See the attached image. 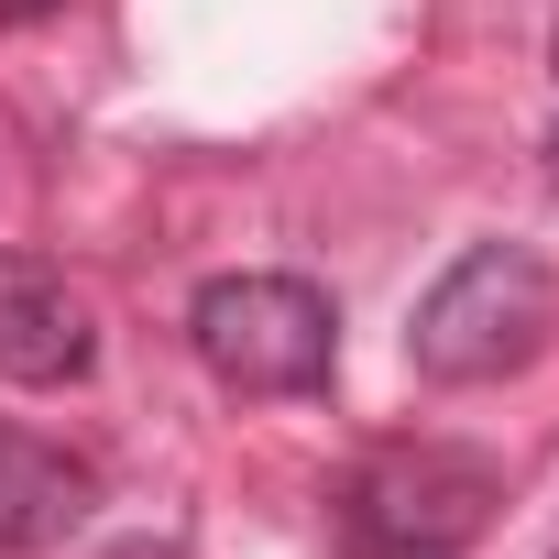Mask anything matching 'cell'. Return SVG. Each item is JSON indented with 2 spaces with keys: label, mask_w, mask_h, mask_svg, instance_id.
<instances>
[{
  "label": "cell",
  "mask_w": 559,
  "mask_h": 559,
  "mask_svg": "<svg viewBox=\"0 0 559 559\" xmlns=\"http://www.w3.org/2000/svg\"><path fill=\"white\" fill-rule=\"evenodd\" d=\"M559 330V286L526 241H472L406 319V352L428 384H504L515 362H537Z\"/></svg>",
  "instance_id": "obj_1"
},
{
  "label": "cell",
  "mask_w": 559,
  "mask_h": 559,
  "mask_svg": "<svg viewBox=\"0 0 559 559\" xmlns=\"http://www.w3.org/2000/svg\"><path fill=\"white\" fill-rule=\"evenodd\" d=\"M187 341L230 395H319L341 362V308L308 274H219L187 308Z\"/></svg>",
  "instance_id": "obj_2"
},
{
  "label": "cell",
  "mask_w": 559,
  "mask_h": 559,
  "mask_svg": "<svg viewBox=\"0 0 559 559\" xmlns=\"http://www.w3.org/2000/svg\"><path fill=\"white\" fill-rule=\"evenodd\" d=\"M493 504H504V472L483 450L417 439V450H373L341 483V537H352V559L362 548H472Z\"/></svg>",
  "instance_id": "obj_3"
},
{
  "label": "cell",
  "mask_w": 559,
  "mask_h": 559,
  "mask_svg": "<svg viewBox=\"0 0 559 559\" xmlns=\"http://www.w3.org/2000/svg\"><path fill=\"white\" fill-rule=\"evenodd\" d=\"M99 352L88 297L45 252H0V384H78Z\"/></svg>",
  "instance_id": "obj_4"
},
{
  "label": "cell",
  "mask_w": 559,
  "mask_h": 559,
  "mask_svg": "<svg viewBox=\"0 0 559 559\" xmlns=\"http://www.w3.org/2000/svg\"><path fill=\"white\" fill-rule=\"evenodd\" d=\"M99 515V472L67 450V439H34V428H0V548H67L78 526Z\"/></svg>",
  "instance_id": "obj_5"
},
{
  "label": "cell",
  "mask_w": 559,
  "mask_h": 559,
  "mask_svg": "<svg viewBox=\"0 0 559 559\" xmlns=\"http://www.w3.org/2000/svg\"><path fill=\"white\" fill-rule=\"evenodd\" d=\"M67 0H0V34H23V23H56Z\"/></svg>",
  "instance_id": "obj_6"
},
{
  "label": "cell",
  "mask_w": 559,
  "mask_h": 559,
  "mask_svg": "<svg viewBox=\"0 0 559 559\" xmlns=\"http://www.w3.org/2000/svg\"><path fill=\"white\" fill-rule=\"evenodd\" d=\"M362 559H461V548H362Z\"/></svg>",
  "instance_id": "obj_7"
},
{
  "label": "cell",
  "mask_w": 559,
  "mask_h": 559,
  "mask_svg": "<svg viewBox=\"0 0 559 559\" xmlns=\"http://www.w3.org/2000/svg\"><path fill=\"white\" fill-rule=\"evenodd\" d=\"M548 187H559V132H548Z\"/></svg>",
  "instance_id": "obj_8"
},
{
  "label": "cell",
  "mask_w": 559,
  "mask_h": 559,
  "mask_svg": "<svg viewBox=\"0 0 559 559\" xmlns=\"http://www.w3.org/2000/svg\"><path fill=\"white\" fill-rule=\"evenodd\" d=\"M548 67H559V34H548Z\"/></svg>",
  "instance_id": "obj_9"
}]
</instances>
